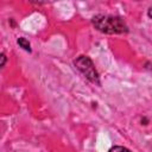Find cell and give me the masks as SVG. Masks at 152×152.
I'll return each instance as SVG.
<instances>
[{"label":"cell","mask_w":152,"mask_h":152,"mask_svg":"<svg viewBox=\"0 0 152 152\" xmlns=\"http://www.w3.org/2000/svg\"><path fill=\"white\" fill-rule=\"evenodd\" d=\"M75 66L77 68V70H80L90 82L99 84L100 83V78H99V74L94 66L93 61L88 57V56H80L74 61Z\"/></svg>","instance_id":"obj_2"},{"label":"cell","mask_w":152,"mask_h":152,"mask_svg":"<svg viewBox=\"0 0 152 152\" xmlns=\"http://www.w3.org/2000/svg\"><path fill=\"white\" fill-rule=\"evenodd\" d=\"M109 152H131V151L124 146H114L109 150Z\"/></svg>","instance_id":"obj_4"},{"label":"cell","mask_w":152,"mask_h":152,"mask_svg":"<svg viewBox=\"0 0 152 152\" xmlns=\"http://www.w3.org/2000/svg\"><path fill=\"white\" fill-rule=\"evenodd\" d=\"M93 25L102 33L107 34H116V33H126L128 32V27L124 19L120 17L99 14L93 18Z\"/></svg>","instance_id":"obj_1"},{"label":"cell","mask_w":152,"mask_h":152,"mask_svg":"<svg viewBox=\"0 0 152 152\" xmlns=\"http://www.w3.org/2000/svg\"><path fill=\"white\" fill-rule=\"evenodd\" d=\"M18 44L24 49V50H26V51H31V48H30V43H28V40L27 39H25V38H23V37H20V38H18Z\"/></svg>","instance_id":"obj_3"},{"label":"cell","mask_w":152,"mask_h":152,"mask_svg":"<svg viewBox=\"0 0 152 152\" xmlns=\"http://www.w3.org/2000/svg\"><path fill=\"white\" fill-rule=\"evenodd\" d=\"M147 14H148V17L152 19V7H150V8H148V12H147Z\"/></svg>","instance_id":"obj_6"},{"label":"cell","mask_w":152,"mask_h":152,"mask_svg":"<svg viewBox=\"0 0 152 152\" xmlns=\"http://www.w3.org/2000/svg\"><path fill=\"white\" fill-rule=\"evenodd\" d=\"M0 58H1V64H0V66L4 68V66H5V63H6V56H5L4 53H1V57H0Z\"/></svg>","instance_id":"obj_5"}]
</instances>
